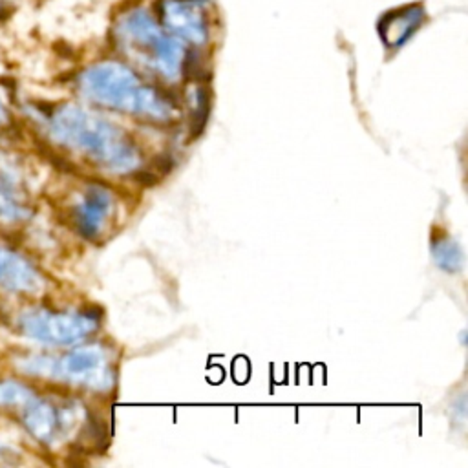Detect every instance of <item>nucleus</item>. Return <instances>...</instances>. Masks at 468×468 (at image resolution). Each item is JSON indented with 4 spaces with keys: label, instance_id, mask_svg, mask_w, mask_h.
<instances>
[{
    "label": "nucleus",
    "instance_id": "f257e3e1",
    "mask_svg": "<svg viewBox=\"0 0 468 468\" xmlns=\"http://www.w3.org/2000/svg\"><path fill=\"white\" fill-rule=\"evenodd\" d=\"M48 122L51 135L62 146L106 170L126 174L141 163L137 146L119 126L80 106L60 104Z\"/></svg>",
    "mask_w": 468,
    "mask_h": 468
},
{
    "label": "nucleus",
    "instance_id": "f03ea898",
    "mask_svg": "<svg viewBox=\"0 0 468 468\" xmlns=\"http://www.w3.org/2000/svg\"><path fill=\"white\" fill-rule=\"evenodd\" d=\"M77 86L90 102L152 122H170L177 113L172 99L117 60H102L84 68L77 77Z\"/></svg>",
    "mask_w": 468,
    "mask_h": 468
},
{
    "label": "nucleus",
    "instance_id": "7ed1b4c3",
    "mask_svg": "<svg viewBox=\"0 0 468 468\" xmlns=\"http://www.w3.org/2000/svg\"><path fill=\"white\" fill-rule=\"evenodd\" d=\"M117 48L141 68L177 80L185 69V44L172 37L159 20L143 7L122 11L113 26Z\"/></svg>",
    "mask_w": 468,
    "mask_h": 468
},
{
    "label": "nucleus",
    "instance_id": "20e7f679",
    "mask_svg": "<svg viewBox=\"0 0 468 468\" xmlns=\"http://www.w3.org/2000/svg\"><path fill=\"white\" fill-rule=\"evenodd\" d=\"M31 373L58 378L86 389L106 391L113 386L115 373L102 347L84 346L58 358H38L27 364Z\"/></svg>",
    "mask_w": 468,
    "mask_h": 468
},
{
    "label": "nucleus",
    "instance_id": "39448f33",
    "mask_svg": "<svg viewBox=\"0 0 468 468\" xmlns=\"http://www.w3.org/2000/svg\"><path fill=\"white\" fill-rule=\"evenodd\" d=\"M99 322L88 313L35 309L20 316L22 333L46 346H75L97 329Z\"/></svg>",
    "mask_w": 468,
    "mask_h": 468
},
{
    "label": "nucleus",
    "instance_id": "423d86ee",
    "mask_svg": "<svg viewBox=\"0 0 468 468\" xmlns=\"http://www.w3.org/2000/svg\"><path fill=\"white\" fill-rule=\"evenodd\" d=\"M24 428L44 444H57L75 428L77 408L33 395L18 411Z\"/></svg>",
    "mask_w": 468,
    "mask_h": 468
},
{
    "label": "nucleus",
    "instance_id": "0eeeda50",
    "mask_svg": "<svg viewBox=\"0 0 468 468\" xmlns=\"http://www.w3.org/2000/svg\"><path fill=\"white\" fill-rule=\"evenodd\" d=\"M210 11L205 0H161L159 24L183 44L201 46L210 35Z\"/></svg>",
    "mask_w": 468,
    "mask_h": 468
},
{
    "label": "nucleus",
    "instance_id": "6e6552de",
    "mask_svg": "<svg viewBox=\"0 0 468 468\" xmlns=\"http://www.w3.org/2000/svg\"><path fill=\"white\" fill-rule=\"evenodd\" d=\"M115 214V199L102 186H88L73 205V221L86 238L101 236Z\"/></svg>",
    "mask_w": 468,
    "mask_h": 468
},
{
    "label": "nucleus",
    "instance_id": "1a4fd4ad",
    "mask_svg": "<svg viewBox=\"0 0 468 468\" xmlns=\"http://www.w3.org/2000/svg\"><path fill=\"white\" fill-rule=\"evenodd\" d=\"M0 287L20 294H37L44 287V278L22 254L0 245Z\"/></svg>",
    "mask_w": 468,
    "mask_h": 468
},
{
    "label": "nucleus",
    "instance_id": "9d476101",
    "mask_svg": "<svg viewBox=\"0 0 468 468\" xmlns=\"http://www.w3.org/2000/svg\"><path fill=\"white\" fill-rule=\"evenodd\" d=\"M424 13L419 5H404L395 11H389L382 16L378 24V31L386 46L397 48L404 44L422 24Z\"/></svg>",
    "mask_w": 468,
    "mask_h": 468
},
{
    "label": "nucleus",
    "instance_id": "9b49d317",
    "mask_svg": "<svg viewBox=\"0 0 468 468\" xmlns=\"http://www.w3.org/2000/svg\"><path fill=\"white\" fill-rule=\"evenodd\" d=\"M431 254L437 267L448 272H457L464 263L461 247L448 236H439L431 241Z\"/></svg>",
    "mask_w": 468,
    "mask_h": 468
},
{
    "label": "nucleus",
    "instance_id": "f8f14e48",
    "mask_svg": "<svg viewBox=\"0 0 468 468\" xmlns=\"http://www.w3.org/2000/svg\"><path fill=\"white\" fill-rule=\"evenodd\" d=\"M27 216V207L22 203L15 188L0 176V219L5 223L22 221Z\"/></svg>",
    "mask_w": 468,
    "mask_h": 468
},
{
    "label": "nucleus",
    "instance_id": "ddd939ff",
    "mask_svg": "<svg viewBox=\"0 0 468 468\" xmlns=\"http://www.w3.org/2000/svg\"><path fill=\"white\" fill-rule=\"evenodd\" d=\"M35 391L16 380H0V408L20 411Z\"/></svg>",
    "mask_w": 468,
    "mask_h": 468
},
{
    "label": "nucleus",
    "instance_id": "4468645a",
    "mask_svg": "<svg viewBox=\"0 0 468 468\" xmlns=\"http://www.w3.org/2000/svg\"><path fill=\"white\" fill-rule=\"evenodd\" d=\"M20 0H0V24L7 22L18 9Z\"/></svg>",
    "mask_w": 468,
    "mask_h": 468
},
{
    "label": "nucleus",
    "instance_id": "2eb2a0df",
    "mask_svg": "<svg viewBox=\"0 0 468 468\" xmlns=\"http://www.w3.org/2000/svg\"><path fill=\"white\" fill-rule=\"evenodd\" d=\"M5 122H7V110H5V106H4V102L0 99V126H4Z\"/></svg>",
    "mask_w": 468,
    "mask_h": 468
},
{
    "label": "nucleus",
    "instance_id": "dca6fc26",
    "mask_svg": "<svg viewBox=\"0 0 468 468\" xmlns=\"http://www.w3.org/2000/svg\"><path fill=\"white\" fill-rule=\"evenodd\" d=\"M2 455H4V450H2V446H0V457H2Z\"/></svg>",
    "mask_w": 468,
    "mask_h": 468
}]
</instances>
